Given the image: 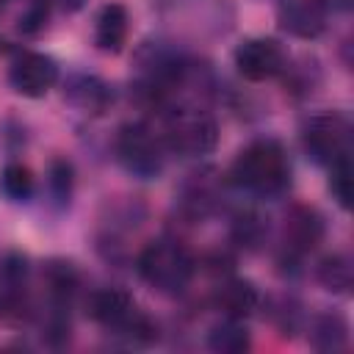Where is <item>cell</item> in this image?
I'll return each instance as SVG.
<instances>
[{"mask_svg": "<svg viewBox=\"0 0 354 354\" xmlns=\"http://www.w3.org/2000/svg\"><path fill=\"white\" fill-rule=\"evenodd\" d=\"M77 285H80V274H77L75 263H69V260H50L44 266V288H47L50 299L58 307H64L75 296Z\"/></svg>", "mask_w": 354, "mask_h": 354, "instance_id": "obj_13", "label": "cell"}, {"mask_svg": "<svg viewBox=\"0 0 354 354\" xmlns=\"http://www.w3.org/2000/svg\"><path fill=\"white\" fill-rule=\"evenodd\" d=\"M47 8H50V0H33V3L28 6V11H25L19 28H22L25 33L39 30V28L44 25V19H47Z\"/></svg>", "mask_w": 354, "mask_h": 354, "instance_id": "obj_22", "label": "cell"}, {"mask_svg": "<svg viewBox=\"0 0 354 354\" xmlns=\"http://www.w3.org/2000/svg\"><path fill=\"white\" fill-rule=\"evenodd\" d=\"M266 230H268V227H266L263 216H257L254 210L241 213V216L235 218V224H232V235H235V241H238L241 246H257V243L263 241Z\"/></svg>", "mask_w": 354, "mask_h": 354, "instance_id": "obj_19", "label": "cell"}, {"mask_svg": "<svg viewBox=\"0 0 354 354\" xmlns=\"http://www.w3.org/2000/svg\"><path fill=\"white\" fill-rule=\"evenodd\" d=\"M86 307H88V315L97 324H102L108 329H116V332H122L127 337L152 340L155 332H158L152 326V321L136 307V301L124 290H119V288H105V290L91 293Z\"/></svg>", "mask_w": 354, "mask_h": 354, "instance_id": "obj_3", "label": "cell"}, {"mask_svg": "<svg viewBox=\"0 0 354 354\" xmlns=\"http://www.w3.org/2000/svg\"><path fill=\"white\" fill-rule=\"evenodd\" d=\"M249 332L243 326V321H235V318H227L224 324H216L207 335V346L218 354H241L249 348Z\"/></svg>", "mask_w": 354, "mask_h": 354, "instance_id": "obj_17", "label": "cell"}, {"mask_svg": "<svg viewBox=\"0 0 354 354\" xmlns=\"http://www.w3.org/2000/svg\"><path fill=\"white\" fill-rule=\"evenodd\" d=\"M8 83L17 94L39 100L58 83V64L44 53H19L11 61Z\"/></svg>", "mask_w": 354, "mask_h": 354, "instance_id": "obj_7", "label": "cell"}, {"mask_svg": "<svg viewBox=\"0 0 354 354\" xmlns=\"http://www.w3.org/2000/svg\"><path fill=\"white\" fill-rule=\"evenodd\" d=\"M235 66L246 80L260 83L282 72L285 53L274 39H246L235 50Z\"/></svg>", "mask_w": 354, "mask_h": 354, "instance_id": "obj_8", "label": "cell"}, {"mask_svg": "<svg viewBox=\"0 0 354 354\" xmlns=\"http://www.w3.org/2000/svg\"><path fill=\"white\" fill-rule=\"evenodd\" d=\"M279 25L290 36L315 39L326 28V3L324 0H285L279 8Z\"/></svg>", "mask_w": 354, "mask_h": 354, "instance_id": "obj_10", "label": "cell"}, {"mask_svg": "<svg viewBox=\"0 0 354 354\" xmlns=\"http://www.w3.org/2000/svg\"><path fill=\"white\" fill-rule=\"evenodd\" d=\"M127 8L122 3H105L94 22V41L102 53H122L127 41Z\"/></svg>", "mask_w": 354, "mask_h": 354, "instance_id": "obj_12", "label": "cell"}, {"mask_svg": "<svg viewBox=\"0 0 354 354\" xmlns=\"http://www.w3.org/2000/svg\"><path fill=\"white\" fill-rule=\"evenodd\" d=\"M232 180H235V185H241L252 194H260V196L279 194L290 180V166H288V155H285L282 144L274 138L252 141L235 158Z\"/></svg>", "mask_w": 354, "mask_h": 354, "instance_id": "obj_1", "label": "cell"}, {"mask_svg": "<svg viewBox=\"0 0 354 354\" xmlns=\"http://www.w3.org/2000/svg\"><path fill=\"white\" fill-rule=\"evenodd\" d=\"M138 274L149 288L160 293H177L194 277V257L180 241L160 238L141 249Z\"/></svg>", "mask_w": 354, "mask_h": 354, "instance_id": "obj_2", "label": "cell"}, {"mask_svg": "<svg viewBox=\"0 0 354 354\" xmlns=\"http://www.w3.org/2000/svg\"><path fill=\"white\" fill-rule=\"evenodd\" d=\"M3 3H6V0H0V6H3Z\"/></svg>", "mask_w": 354, "mask_h": 354, "instance_id": "obj_25", "label": "cell"}, {"mask_svg": "<svg viewBox=\"0 0 354 354\" xmlns=\"http://www.w3.org/2000/svg\"><path fill=\"white\" fill-rule=\"evenodd\" d=\"M72 185H75V171H72V163L64 160V158H55L50 163V188H53V196L58 202H66L72 196Z\"/></svg>", "mask_w": 354, "mask_h": 354, "instance_id": "obj_21", "label": "cell"}, {"mask_svg": "<svg viewBox=\"0 0 354 354\" xmlns=\"http://www.w3.org/2000/svg\"><path fill=\"white\" fill-rule=\"evenodd\" d=\"M332 166V177H329V188H332V196L337 199L340 207H348L351 205V160L348 155L329 163Z\"/></svg>", "mask_w": 354, "mask_h": 354, "instance_id": "obj_20", "label": "cell"}, {"mask_svg": "<svg viewBox=\"0 0 354 354\" xmlns=\"http://www.w3.org/2000/svg\"><path fill=\"white\" fill-rule=\"evenodd\" d=\"M301 141L307 155L315 163H335L340 158L348 155V144H351V124L343 113L337 111H324L315 113L304 122L301 130Z\"/></svg>", "mask_w": 354, "mask_h": 354, "instance_id": "obj_6", "label": "cell"}, {"mask_svg": "<svg viewBox=\"0 0 354 354\" xmlns=\"http://www.w3.org/2000/svg\"><path fill=\"white\" fill-rule=\"evenodd\" d=\"M69 100L83 108L86 113H102L108 108V102L113 100V94L108 91V86L100 80V77H91V75H80L72 80L69 86Z\"/></svg>", "mask_w": 354, "mask_h": 354, "instance_id": "obj_15", "label": "cell"}, {"mask_svg": "<svg viewBox=\"0 0 354 354\" xmlns=\"http://www.w3.org/2000/svg\"><path fill=\"white\" fill-rule=\"evenodd\" d=\"M33 188H36V180H33V171L25 166V163H8L3 171H0V191L14 199V202H25L33 196Z\"/></svg>", "mask_w": 354, "mask_h": 354, "instance_id": "obj_18", "label": "cell"}, {"mask_svg": "<svg viewBox=\"0 0 354 354\" xmlns=\"http://www.w3.org/2000/svg\"><path fill=\"white\" fill-rule=\"evenodd\" d=\"M315 277L318 282L332 290V293H348L351 285H354V266H351V257L343 254V252H335V254H326L318 268H315Z\"/></svg>", "mask_w": 354, "mask_h": 354, "instance_id": "obj_16", "label": "cell"}, {"mask_svg": "<svg viewBox=\"0 0 354 354\" xmlns=\"http://www.w3.org/2000/svg\"><path fill=\"white\" fill-rule=\"evenodd\" d=\"M324 3H335V6H340V8H346V6H348V0H324Z\"/></svg>", "mask_w": 354, "mask_h": 354, "instance_id": "obj_24", "label": "cell"}, {"mask_svg": "<svg viewBox=\"0 0 354 354\" xmlns=\"http://www.w3.org/2000/svg\"><path fill=\"white\" fill-rule=\"evenodd\" d=\"M324 241V218L310 205L290 207L285 218V249L290 254H307Z\"/></svg>", "mask_w": 354, "mask_h": 354, "instance_id": "obj_9", "label": "cell"}, {"mask_svg": "<svg viewBox=\"0 0 354 354\" xmlns=\"http://www.w3.org/2000/svg\"><path fill=\"white\" fill-rule=\"evenodd\" d=\"M116 158L130 174L152 180L163 169V138L144 122H127L116 133Z\"/></svg>", "mask_w": 354, "mask_h": 354, "instance_id": "obj_5", "label": "cell"}, {"mask_svg": "<svg viewBox=\"0 0 354 354\" xmlns=\"http://www.w3.org/2000/svg\"><path fill=\"white\" fill-rule=\"evenodd\" d=\"M213 304L227 315V318H235V321H243L249 318L257 307H260V293L252 282L246 279H224L216 293H213Z\"/></svg>", "mask_w": 354, "mask_h": 354, "instance_id": "obj_11", "label": "cell"}, {"mask_svg": "<svg viewBox=\"0 0 354 354\" xmlns=\"http://www.w3.org/2000/svg\"><path fill=\"white\" fill-rule=\"evenodd\" d=\"M310 343L318 351H340V348H346V343H348V324H346V318L337 315V313L318 315L313 321V329H310Z\"/></svg>", "mask_w": 354, "mask_h": 354, "instance_id": "obj_14", "label": "cell"}, {"mask_svg": "<svg viewBox=\"0 0 354 354\" xmlns=\"http://www.w3.org/2000/svg\"><path fill=\"white\" fill-rule=\"evenodd\" d=\"M218 141V124L199 108H177L166 116L163 144L180 155H207Z\"/></svg>", "mask_w": 354, "mask_h": 354, "instance_id": "obj_4", "label": "cell"}, {"mask_svg": "<svg viewBox=\"0 0 354 354\" xmlns=\"http://www.w3.org/2000/svg\"><path fill=\"white\" fill-rule=\"evenodd\" d=\"M86 3H88V0H50V6H55V8L66 11V14H75V11H80Z\"/></svg>", "mask_w": 354, "mask_h": 354, "instance_id": "obj_23", "label": "cell"}]
</instances>
